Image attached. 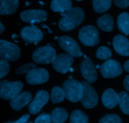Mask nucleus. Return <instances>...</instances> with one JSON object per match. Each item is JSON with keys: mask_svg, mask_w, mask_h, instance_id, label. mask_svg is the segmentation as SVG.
I'll use <instances>...</instances> for the list:
<instances>
[{"mask_svg": "<svg viewBox=\"0 0 129 123\" xmlns=\"http://www.w3.org/2000/svg\"><path fill=\"white\" fill-rule=\"evenodd\" d=\"M123 68H124L125 70L127 72H128L129 73V60L127 61L125 63L123 64Z\"/></svg>", "mask_w": 129, "mask_h": 123, "instance_id": "nucleus-36", "label": "nucleus"}, {"mask_svg": "<svg viewBox=\"0 0 129 123\" xmlns=\"http://www.w3.org/2000/svg\"><path fill=\"white\" fill-rule=\"evenodd\" d=\"M117 25L120 31L126 35H129V13L123 12L120 14L117 18Z\"/></svg>", "mask_w": 129, "mask_h": 123, "instance_id": "nucleus-23", "label": "nucleus"}, {"mask_svg": "<svg viewBox=\"0 0 129 123\" xmlns=\"http://www.w3.org/2000/svg\"><path fill=\"white\" fill-rule=\"evenodd\" d=\"M123 84L124 86V88L129 92V75L126 76L125 79L123 80Z\"/></svg>", "mask_w": 129, "mask_h": 123, "instance_id": "nucleus-35", "label": "nucleus"}, {"mask_svg": "<svg viewBox=\"0 0 129 123\" xmlns=\"http://www.w3.org/2000/svg\"><path fill=\"white\" fill-rule=\"evenodd\" d=\"M120 109L125 114L129 115V95L127 92H122L118 93Z\"/></svg>", "mask_w": 129, "mask_h": 123, "instance_id": "nucleus-27", "label": "nucleus"}, {"mask_svg": "<svg viewBox=\"0 0 129 123\" xmlns=\"http://www.w3.org/2000/svg\"><path fill=\"white\" fill-rule=\"evenodd\" d=\"M78 38L86 46H94L100 42L98 29L93 25H86L82 27L78 34Z\"/></svg>", "mask_w": 129, "mask_h": 123, "instance_id": "nucleus-6", "label": "nucleus"}, {"mask_svg": "<svg viewBox=\"0 0 129 123\" xmlns=\"http://www.w3.org/2000/svg\"><path fill=\"white\" fill-rule=\"evenodd\" d=\"M102 103L107 109H112L118 104L119 96L118 93L112 88L107 89L102 95Z\"/></svg>", "mask_w": 129, "mask_h": 123, "instance_id": "nucleus-17", "label": "nucleus"}, {"mask_svg": "<svg viewBox=\"0 0 129 123\" xmlns=\"http://www.w3.org/2000/svg\"><path fill=\"white\" fill-rule=\"evenodd\" d=\"M26 123H33V122H31V121H29V122H27Z\"/></svg>", "mask_w": 129, "mask_h": 123, "instance_id": "nucleus-40", "label": "nucleus"}, {"mask_svg": "<svg viewBox=\"0 0 129 123\" xmlns=\"http://www.w3.org/2000/svg\"><path fill=\"white\" fill-rule=\"evenodd\" d=\"M72 1L69 0H53L51 3V9L54 12H60L64 16L67 11L72 9Z\"/></svg>", "mask_w": 129, "mask_h": 123, "instance_id": "nucleus-20", "label": "nucleus"}, {"mask_svg": "<svg viewBox=\"0 0 129 123\" xmlns=\"http://www.w3.org/2000/svg\"><path fill=\"white\" fill-rule=\"evenodd\" d=\"M10 64L6 61L0 60V78L2 79L4 77L7 75L10 71Z\"/></svg>", "mask_w": 129, "mask_h": 123, "instance_id": "nucleus-31", "label": "nucleus"}, {"mask_svg": "<svg viewBox=\"0 0 129 123\" xmlns=\"http://www.w3.org/2000/svg\"><path fill=\"white\" fill-rule=\"evenodd\" d=\"M47 13L43 10H29L23 11L20 13V18L23 21L30 23L32 26L35 23H40L45 21Z\"/></svg>", "mask_w": 129, "mask_h": 123, "instance_id": "nucleus-12", "label": "nucleus"}, {"mask_svg": "<svg viewBox=\"0 0 129 123\" xmlns=\"http://www.w3.org/2000/svg\"><path fill=\"white\" fill-rule=\"evenodd\" d=\"M0 27H1L0 28V34H1L4 31H5V28L4 27V26L3 25V24L1 23H0Z\"/></svg>", "mask_w": 129, "mask_h": 123, "instance_id": "nucleus-37", "label": "nucleus"}, {"mask_svg": "<svg viewBox=\"0 0 129 123\" xmlns=\"http://www.w3.org/2000/svg\"><path fill=\"white\" fill-rule=\"evenodd\" d=\"M59 45L68 54L74 58H80L83 53L76 40L69 36H62L58 39Z\"/></svg>", "mask_w": 129, "mask_h": 123, "instance_id": "nucleus-9", "label": "nucleus"}, {"mask_svg": "<svg viewBox=\"0 0 129 123\" xmlns=\"http://www.w3.org/2000/svg\"><path fill=\"white\" fill-rule=\"evenodd\" d=\"M68 112L66 109L56 107L50 114L52 122L53 123H64L68 117Z\"/></svg>", "mask_w": 129, "mask_h": 123, "instance_id": "nucleus-22", "label": "nucleus"}, {"mask_svg": "<svg viewBox=\"0 0 129 123\" xmlns=\"http://www.w3.org/2000/svg\"><path fill=\"white\" fill-rule=\"evenodd\" d=\"M73 69H73V68H71V69H70V71H71V72H73Z\"/></svg>", "mask_w": 129, "mask_h": 123, "instance_id": "nucleus-38", "label": "nucleus"}, {"mask_svg": "<svg viewBox=\"0 0 129 123\" xmlns=\"http://www.w3.org/2000/svg\"><path fill=\"white\" fill-rule=\"evenodd\" d=\"M96 24L100 30L105 32H111L114 27L113 18L108 14H105L101 17L98 18Z\"/></svg>", "mask_w": 129, "mask_h": 123, "instance_id": "nucleus-21", "label": "nucleus"}, {"mask_svg": "<svg viewBox=\"0 0 129 123\" xmlns=\"http://www.w3.org/2000/svg\"><path fill=\"white\" fill-rule=\"evenodd\" d=\"M112 1L110 0H94L93 1V7L94 11L102 13L108 11L111 7Z\"/></svg>", "mask_w": 129, "mask_h": 123, "instance_id": "nucleus-24", "label": "nucleus"}, {"mask_svg": "<svg viewBox=\"0 0 129 123\" xmlns=\"http://www.w3.org/2000/svg\"><path fill=\"white\" fill-rule=\"evenodd\" d=\"M66 98L73 102L81 101L83 95V86L76 80H67L62 85Z\"/></svg>", "mask_w": 129, "mask_h": 123, "instance_id": "nucleus-3", "label": "nucleus"}, {"mask_svg": "<svg viewBox=\"0 0 129 123\" xmlns=\"http://www.w3.org/2000/svg\"><path fill=\"white\" fill-rule=\"evenodd\" d=\"M37 66L34 63H27L26 64L21 66L19 67L15 71V73L17 75H24L28 74L30 71H31L34 69H36Z\"/></svg>", "mask_w": 129, "mask_h": 123, "instance_id": "nucleus-29", "label": "nucleus"}, {"mask_svg": "<svg viewBox=\"0 0 129 123\" xmlns=\"http://www.w3.org/2000/svg\"><path fill=\"white\" fill-rule=\"evenodd\" d=\"M21 50L16 44L6 40H0V58L6 61H15L20 56Z\"/></svg>", "mask_w": 129, "mask_h": 123, "instance_id": "nucleus-5", "label": "nucleus"}, {"mask_svg": "<svg viewBox=\"0 0 129 123\" xmlns=\"http://www.w3.org/2000/svg\"><path fill=\"white\" fill-rule=\"evenodd\" d=\"M56 51L50 45L38 47L34 51L32 59L37 64H50L53 63L56 58Z\"/></svg>", "mask_w": 129, "mask_h": 123, "instance_id": "nucleus-4", "label": "nucleus"}, {"mask_svg": "<svg viewBox=\"0 0 129 123\" xmlns=\"http://www.w3.org/2000/svg\"><path fill=\"white\" fill-rule=\"evenodd\" d=\"M100 70L105 78H115L123 73L120 63L113 59H109L105 62L100 66Z\"/></svg>", "mask_w": 129, "mask_h": 123, "instance_id": "nucleus-8", "label": "nucleus"}, {"mask_svg": "<svg viewBox=\"0 0 129 123\" xmlns=\"http://www.w3.org/2000/svg\"><path fill=\"white\" fill-rule=\"evenodd\" d=\"M49 94L44 90H39L37 92L35 97L30 103L28 108L31 114H37L41 111L42 108L48 102Z\"/></svg>", "mask_w": 129, "mask_h": 123, "instance_id": "nucleus-13", "label": "nucleus"}, {"mask_svg": "<svg viewBox=\"0 0 129 123\" xmlns=\"http://www.w3.org/2000/svg\"><path fill=\"white\" fill-rule=\"evenodd\" d=\"M88 121L86 114L80 110H75L71 114L69 123H88Z\"/></svg>", "mask_w": 129, "mask_h": 123, "instance_id": "nucleus-25", "label": "nucleus"}, {"mask_svg": "<svg viewBox=\"0 0 129 123\" xmlns=\"http://www.w3.org/2000/svg\"><path fill=\"white\" fill-rule=\"evenodd\" d=\"M49 78V72L44 68H36L26 76V82L31 85L42 84L47 82Z\"/></svg>", "mask_w": 129, "mask_h": 123, "instance_id": "nucleus-15", "label": "nucleus"}, {"mask_svg": "<svg viewBox=\"0 0 129 123\" xmlns=\"http://www.w3.org/2000/svg\"><path fill=\"white\" fill-rule=\"evenodd\" d=\"M74 62V58L69 54H59L57 55L55 61L52 63V67L55 71L65 74L71 68Z\"/></svg>", "mask_w": 129, "mask_h": 123, "instance_id": "nucleus-10", "label": "nucleus"}, {"mask_svg": "<svg viewBox=\"0 0 129 123\" xmlns=\"http://www.w3.org/2000/svg\"><path fill=\"white\" fill-rule=\"evenodd\" d=\"M100 68V66H99V65H97V66H96V68Z\"/></svg>", "mask_w": 129, "mask_h": 123, "instance_id": "nucleus-39", "label": "nucleus"}, {"mask_svg": "<svg viewBox=\"0 0 129 123\" xmlns=\"http://www.w3.org/2000/svg\"><path fill=\"white\" fill-rule=\"evenodd\" d=\"M81 83L83 86V95L81 102L85 108H94L98 103L97 93L88 82L83 81Z\"/></svg>", "mask_w": 129, "mask_h": 123, "instance_id": "nucleus-7", "label": "nucleus"}, {"mask_svg": "<svg viewBox=\"0 0 129 123\" xmlns=\"http://www.w3.org/2000/svg\"><path fill=\"white\" fill-rule=\"evenodd\" d=\"M65 98V92L63 88L59 87H54L52 88L50 100L53 104H57L62 102Z\"/></svg>", "mask_w": 129, "mask_h": 123, "instance_id": "nucleus-26", "label": "nucleus"}, {"mask_svg": "<svg viewBox=\"0 0 129 123\" xmlns=\"http://www.w3.org/2000/svg\"><path fill=\"white\" fill-rule=\"evenodd\" d=\"M23 87V84L20 81L10 82L2 80L0 82V97L6 101H11L20 94Z\"/></svg>", "mask_w": 129, "mask_h": 123, "instance_id": "nucleus-2", "label": "nucleus"}, {"mask_svg": "<svg viewBox=\"0 0 129 123\" xmlns=\"http://www.w3.org/2000/svg\"><path fill=\"white\" fill-rule=\"evenodd\" d=\"M115 6L120 8H125L129 6V1L128 0H121V1H114Z\"/></svg>", "mask_w": 129, "mask_h": 123, "instance_id": "nucleus-33", "label": "nucleus"}, {"mask_svg": "<svg viewBox=\"0 0 129 123\" xmlns=\"http://www.w3.org/2000/svg\"><path fill=\"white\" fill-rule=\"evenodd\" d=\"M32 100V96L28 92H24L18 96L10 101V105L11 108L16 111L21 110L23 107L28 104Z\"/></svg>", "mask_w": 129, "mask_h": 123, "instance_id": "nucleus-18", "label": "nucleus"}, {"mask_svg": "<svg viewBox=\"0 0 129 123\" xmlns=\"http://www.w3.org/2000/svg\"><path fill=\"white\" fill-rule=\"evenodd\" d=\"M80 69L83 78L89 83H93L97 80L96 71L91 59L87 57L84 61L80 63Z\"/></svg>", "mask_w": 129, "mask_h": 123, "instance_id": "nucleus-14", "label": "nucleus"}, {"mask_svg": "<svg viewBox=\"0 0 129 123\" xmlns=\"http://www.w3.org/2000/svg\"><path fill=\"white\" fill-rule=\"evenodd\" d=\"M51 116L50 114L43 113L35 119L34 123H51Z\"/></svg>", "mask_w": 129, "mask_h": 123, "instance_id": "nucleus-32", "label": "nucleus"}, {"mask_svg": "<svg viewBox=\"0 0 129 123\" xmlns=\"http://www.w3.org/2000/svg\"><path fill=\"white\" fill-rule=\"evenodd\" d=\"M112 51L110 49L105 46H101L97 49L96 53V56L101 60H109L112 57Z\"/></svg>", "mask_w": 129, "mask_h": 123, "instance_id": "nucleus-28", "label": "nucleus"}, {"mask_svg": "<svg viewBox=\"0 0 129 123\" xmlns=\"http://www.w3.org/2000/svg\"><path fill=\"white\" fill-rule=\"evenodd\" d=\"M20 35L25 42L37 45L43 39V33L39 28L34 26L24 27L20 32Z\"/></svg>", "mask_w": 129, "mask_h": 123, "instance_id": "nucleus-11", "label": "nucleus"}, {"mask_svg": "<svg viewBox=\"0 0 129 123\" xmlns=\"http://www.w3.org/2000/svg\"><path fill=\"white\" fill-rule=\"evenodd\" d=\"M98 123H122V120L118 115L108 114L103 116Z\"/></svg>", "mask_w": 129, "mask_h": 123, "instance_id": "nucleus-30", "label": "nucleus"}, {"mask_svg": "<svg viewBox=\"0 0 129 123\" xmlns=\"http://www.w3.org/2000/svg\"><path fill=\"white\" fill-rule=\"evenodd\" d=\"M29 117H30V114H26L23 116L21 118L18 119L16 121H11V122H6L5 123H26L27 121L28 120Z\"/></svg>", "mask_w": 129, "mask_h": 123, "instance_id": "nucleus-34", "label": "nucleus"}, {"mask_svg": "<svg viewBox=\"0 0 129 123\" xmlns=\"http://www.w3.org/2000/svg\"><path fill=\"white\" fill-rule=\"evenodd\" d=\"M85 16L81 8L75 7L67 11L59 22V27L62 31L68 32L79 26Z\"/></svg>", "mask_w": 129, "mask_h": 123, "instance_id": "nucleus-1", "label": "nucleus"}, {"mask_svg": "<svg viewBox=\"0 0 129 123\" xmlns=\"http://www.w3.org/2000/svg\"><path fill=\"white\" fill-rule=\"evenodd\" d=\"M112 44L115 51L122 56H129V40L123 35H117L113 38Z\"/></svg>", "mask_w": 129, "mask_h": 123, "instance_id": "nucleus-16", "label": "nucleus"}, {"mask_svg": "<svg viewBox=\"0 0 129 123\" xmlns=\"http://www.w3.org/2000/svg\"><path fill=\"white\" fill-rule=\"evenodd\" d=\"M18 6L19 1L17 0H1L0 15H11L16 11Z\"/></svg>", "mask_w": 129, "mask_h": 123, "instance_id": "nucleus-19", "label": "nucleus"}]
</instances>
